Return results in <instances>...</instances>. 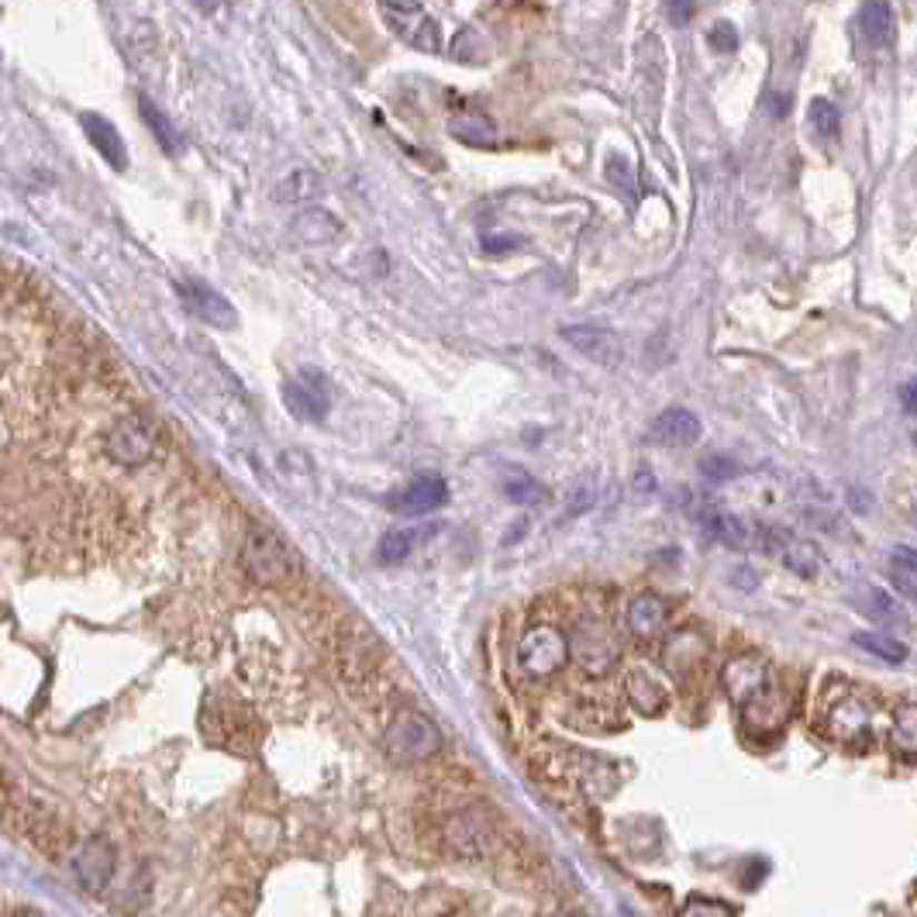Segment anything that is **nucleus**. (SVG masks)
<instances>
[{"label":"nucleus","mask_w":917,"mask_h":917,"mask_svg":"<svg viewBox=\"0 0 917 917\" xmlns=\"http://www.w3.org/2000/svg\"><path fill=\"white\" fill-rule=\"evenodd\" d=\"M103 455L118 470H142L159 455V432L146 414H118L103 432Z\"/></svg>","instance_id":"obj_1"},{"label":"nucleus","mask_w":917,"mask_h":917,"mask_svg":"<svg viewBox=\"0 0 917 917\" xmlns=\"http://www.w3.org/2000/svg\"><path fill=\"white\" fill-rule=\"evenodd\" d=\"M573 659V642L559 624H532L517 645V669L527 680H549Z\"/></svg>","instance_id":"obj_2"},{"label":"nucleus","mask_w":917,"mask_h":917,"mask_svg":"<svg viewBox=\"0 0 917 917\" xmlns=\"http://www.w3.org/2000/svg\"><path fill=\"white\" fill-rule=\"evenodd\" d=\"M383 746L397 762H425L442 752V734L428 714L404 708L391 718V724H386Z\"/></svg>","instance_id":"obj_3"},{"label":"nucleus","mask_w":917,"mask_h":917,"mask_svg":"<svg viewBox=\"0 0 917 917\" xmlns=\"http://www.w3.org/2000/svg\"><path fill=\"white\" fill-rule=\"evenodd\" d=\"M724 687L731 700L746 711L749 721H756L759 711H772V673L769 665L756 655H742L728 662L724 669Z\"/></svg>","instance_id":"obj_4"},{"label":"nucleus","mask_w":917,"mask_h":917,"mask_svg":"<svg viewBox=\"0 0 917 917\" xmlns=\"http://www.w3.org/2000/svg\"><path fill=\"white\" fill-rule=\"evenodd\" d=\"M241 570L259 586L284 583L290 576V552L269 527H253L241 542Z\"/></svg>","instance_id":"obj_5"},{"label":"nucleus","mask_w":917,"mask_h":917,"mask_svg":"<svg viewBox=\"0 0 917 917\" xmlns=\"http://www.w3.org/2000/svg\"><path fill=\"white\" fill-rule=\"evenodd\" d=\"M573 659L586 673H608L621 662V645L604 621H583L573 631Z\"/></svg>","instance_id":"obj_6"},{"label":"nucleus","mask_w":917,"mask_h":917,"mask_svg":"<svg viewBox=\"0 0 917 917\" xmlns=\"http://www.w3.org/2000/svg\"><path fill=\"white\" fill-rule=\"evenodd\" d=\"M284 404L294 417L300 421H325L328 407H332V391H328V376L322 369H300L284 383Z\"/></svg>","instance_id":"obj_7"},{"label":"nucleus","mask_w":917,"mask_h":917,"mask_svg":"<svg viewBox=\"0 0 917 917\" xmlns=\"http://www.w3.org/2000/svg\"><path fill=\"white\" fill-rule=\"evenodd\" d=\"M176 290H180V297H184V307L194 317H200L204 325L221 328V332H235L238 328V310L231 307V300L221 290L207 287L204 279H194V276L180 279V284H176Z\"/></svg>","instance_id":"obj_8"},{"label":"nucleus","mask_w":917,"mask_h":917,"mask_svg":"<svg viewBox=\"0 0 917 917\" xmlns=\"http://www.w3.org/2000/svg\"><path fill=\"white\" fill-rule=\"evenodd\" d=\"M559 338L573 345L583 359L596 363V366H608L614 369L621 359H624V342L618 332L611 328H601V325H562L559 328Z\"/></svg>","instance_id":"obj_9"},{"label":"nucleus","mask_w":917,"mask_h":917,"mask_svg":"<svg viewBox=\"0 0 917 917\" xmlns=\"http://www.w3.org/2000/svg\"><path fill=\"white\" fill-rule=\"evenodd\" d=\"M445 501H448V483L438 473H421L407 486L394 490L391 497H386V507L401 517H421L438 511Z\"/></svg>","instance_id":"obj_10"},{"label":"nucleus","mask_w":917,"mask_h":917,"mask_svg":"<svg viewBox=\"0 0 917 917\" xmlns=\"http://www.w3.org/2000/svg\"><path fill=\"white\" fill-rule=\"evenodd\" d=\"M73 876H77V884L87 890V894H103L111 884V876H115V849H111V841L108 838H87L80 845V852L73 859Z\"/></svg>","instance_id":"obj_11"},{"label":"nucleus","mask_w":917,"mask_h":917,"mask_svg":"<svg viewBox=\"0 0 917 917\" xmlns=\"http://www.w3.org/2000/svg\"><path fill=\"white\" fill-rule=\"evenodd\" d=\"M828 734L841 746H866L869 738V708L856 693L841 697L828 711Z\"/></svg>","instance_id":"obj_12"},{"label":"nucleus","mask_w":917,"mask_h":917,"mask_svg":"<svg viewBox=\"0 0 917 917\" xmlns=\"http://www.w3.org/2000/svg\"><path fill=\"white\" fill-rule=\"evenodd\" d=\"M700 417L687 407H669L662 411L655 421H652V442L665 445V448H687V445H697L700 442Z\"/></svg>","instance_id":"obj_13"},{"label":"nucleus","mask_w":917,"mask_h":917,"mask_svg":"<svg viewBox=\"0 0 917 917\" xmlns=\"http://www.w3.org/2000/svg\"><path fill=\"white\" fill-rule=\"evenodd\" d=\"M665 621H669V608H665V601H662L659 593H639V596H631V604H628V611H624V624H628V631H631L639 642L659 639L662 628H665Z\"/></svg>","instance_id":"obj_14"},{"label":"nucleus","mask_w":917,"mask_h":917,"mask_svg":"<svg viewBox=\"0 0 917 917\" xmlns=\"http://www.w3.org/2000/svg\"><path fill=\"white\" fill-rule=\"evenodd\" d=\"M772 555L780 559L790 573H797V576H803V580L818 576V570H821V549H818L815 542L800 539V535L783 532V527H780V535H776Z\"/></svg>","instance_id":"obj_15"},{"label":"nucleus","mask_w":917,"mask_h":917,"mask_svg":"<svg viewBox=\"0 0 917 917\" xmlns=\"http://www.w3.org/2000/svg\"><path fill=\"white\" fill-rule=\"evenodd\" d=\"M80 125H83V131H87V138H90V146L97 149V156L108 159V162L121 172V169L128 166V149H125V138L118 135L115 121L100 118V115H93V111H83V115H80Z\"/></svg>","instance_id":"obj_16"},{"label":"nucleus","mask_w":917,"mask_h":917,"mask_svg":"<svg viewBox=\"0 0 917 917\" xmlns=\"http://www.w3.org/2000/svg\"><path fill=\"white\" fill-rule=\"evenodd\" d=\"M322 194V176H317L310 166H297L290 169L284 180H276L273 187V200L276 204H304Z\"/></svg>","instance_id":"obj_17"},{"label":"nucleus","mask_w":917,"mask_h":917,"mask_svg":"<svg viewBox=\"0 0 917 917\" xmlns=\"http://www.w3.org/2000/svg\"><path fill=\"white\" fill-rule=\"evenodd\" d=\"M448 131L466 146H493L497 142V125H493L483 111L470 108V111H455L448 118Z\"/></svg>","instance_id":"obj_18"},{"label":"nucleus","mask_w":917,"mask_h":917,"mask_svg":"<svg viewBox=\"0 0 917 917\" xmlns=\"http://www.w3.org/2000/svg\"><path fill=\"white\" fill-rule=\"evenodd\" d=\"M859 611L866 618H872L876 624H884V628H904L907 624L897 596H890L887 590H879V586H869V583L859 593Z\"/></svg>","instance_id":"obj_19"},{"label":"nucleus","mask_w":917,"mask_h":917,"mask_svg":"<svg viewBox=\"0 0 917 917\" xmlns=\"http://www.w3.org/2000/svg\"><path fill=\"white\" fill-rule=\"evenodd\" d=\"M887 576H890L894 593L907 596V601H917V549L897 545L887 562Z\"/></svg>","instance_id":"obj_20"},{"label":"nucleus","mask_w":917,"mask_h":917,"mask_svg":"<svg viewBox=\"0 0 917 917\" xmlns=\"http://www.w3.org/2000/svg\"><path fill=\"white\" fill-rule=\"evenodd\" d=\"M432 532H435V527H391V532H386V535L379 539L376 555H379V562H401V559H407L421 542H425Z\"/></svg>","instance_id":"obj_21"},{"label":"nucleus","mask_w":917,"mask_h":917,"mask_svg":"<svg viewBox=\"0 0 917 917\" xmlns=\"http://www.w3.org/2000/svg\"><path fill=\"white\" fill-rule=\"evenodd\" d=\"M138 111H142V121L152 128V135H156V142L169 152V156H176L184 149V135L172 128V121L162 115V108H156V103L146 97V93H138Z\"/></svg>","instance_id":"obj_22"},{"label":"nucleus","mask_w":917,"mask_h":917,"mask_svg":"<svg viewBox=\"0 0 917 917\" xmlns=\"http://www.w3.org/2000/svg\"><path fill=\"white\" fill-rule=\"evenodd\" d=\"M890 746L904 759L917 756V703H900L890 721Z\"/></svg>","instance_id":"obj_23"},{"label":"nucleus","mask_w":917,"mask_h":917,"mask_svg":"<svg viewBox=\"0 0 917 917\" xmlns=\"http://www.w3.org/2000/svg\"><path fill=\"white\" fill-rule=\"evenodd\" d=\"M859 34L869 46H884L890 39V4L887 0H866L859 8Z\"/></svg>","instance_id":"obj_24"},{"label":"nucleus","mask_w":917,"mask_h":917,"mask_svg":"<svg viewBox=\"0 0 917 917\" xmlns=\"http://www.w3.org/2000/svg\"><path fill=\"white\" fill-rule=\"evenodd\" d=\"M379 11H383V21L391 24L397 34H404V39H411L414 28L428 18L425 11H421L417 0H379Z\"/></svg>","instance_id":"obj_25"},{"label":"nucleus","mask_w":917,"mask_h":917,"mask_svg":"<svg viewBox=\"0 0 917 917\" xmlns=\"http://www.w3.org/2000/svg\"><path fill=\"white\" fill-rule=\"evenodd\" d=\"M294 235H300L304 245H328L338 235V221L328 215V210H307V215H300V221L294 225Z\"/></svg>","instance_id":"obj_26"},{"label":"nucleus","mask_w":917,"mask_h":917,"mask_svg":"<svg viewBox=\"0 0 917 917\" xmlns=\"http://www.w3.org/2000/svg\"><path fill=\"white\" fill-rule=\"evenodd\" d=\"M852 642H856L862 652H869V655H876V659H884V662H894V665L907 659L904 642L890 639V634H884V631H856Z\"/></svg>","instance_id":"obj_27"},{"label":"nucleus","mask_w":917,"mask_h":917,"mask_svg":"<svg viewBox=\"0 0 917 917\" xmlns=\"http://www.w3.org/2000/svg\"><path fill=\"white\" fill-rule=\"evenodd\" d=\"M807 121H810V128H815L818 138H838V131H841V115H838V108H835L828 97L810 100Z\"/></svg>","instance_id":"obj_28"},{"label":"nucleus","mask_w":917,"mask_h":917,"mask_svg":"<svg viewBox=\"0 0 917 917\" xmlns=\"http://www.w3.org/2000/svg\"><path fill=\"white\" fill-rule=\"evenodd\" d=\"M504 493H507L511 504H542L545 501V486L527 473H507L504 476Z\"/></svg>","instance_id":"obj_29"},{"label":"nucleus","mask_w":917,"mask_h":917,"mask_svg":"<svg viewBox=\"0 0 917 917\" xmlns=\"http://www.w3.org/2000/svg\"><path fill=\"white\" fill-rule=\"evenodd\" d=\"M631 703L639 708L642 714H659L662 711V690L659 683H652L649 677H634L631 680Z\"/></svg>","instance_id":"obj_30"},{"label":"nucleus","mask_w":917,"mask_h":917,"mask_svg":"<svg viewBox=\"0 0 917 917\" xmlns=\"http://www.w3.org/2000/svg\"><path fill=\"white\" fill-rule=\"evenodd\" d=\"M738 473H742V466H738L731 455H703V458H700V476H708V480H714V483L734 480Z\"/></svg>","instance_id":"obj_31"},{"label":"nucleus","mask_w":917,"mask_h":917,"mask_svg":"<svg viewBox=\"0 0 917 917\" xmlns=\"http://www.w3.org/2000/svg\"><path fill=\"white\" fill-rule=\"evenodd\" d=\"M407 42H411L417 52H428V56L438 52V49H442V28H438V21H435V18H425V21H421V24L414 28V34H411Z\"/></svg>","instance_id":"obj_32"},{"label":"nucleus","mask_w":917,"mask_h":917,"mask_svg":"<svg viewBox=\"0 0 917 917\" xmlns=\"http://www.w3.org/2000/svg\"><path fill=\"white\" fill-rule=\"evenodd\" d=\"M604 180H608L611 187H618L621 194H631V187H634L631 162L621 159V156H608V162H604Z\"/></svg>","instance_id":"obj_33"},{"label":"nucleus","mask_w":917,"mask_h":917,"mask_svg":"<svg viewBox=\"0 0 917 917\" xmlns=\"http://www.w3.org/2000/svg\"><path fill=\"white\" fill-rule=\"evenodd\" d=\"M708 42H711L714 52H724V56L738 52V31H734V24H731V21H718V24L708 31Z\"/></svg>","instance_id":"obj_34"},{"label":"nucleus","mask_w":917,"mask_h":917,"mask_svg":"<svg viewBox=\"0 0 917 917\" xmlns=\"http://www.w3.org/2000/svg\"><path fill=\"white\" fill-rule=\"evenodd\" d=\"M665 14H669V21L683 28L697 14V0H665Z\"/></svg>","instance_id":"obj_35"},{"label":"nucleus","mask_w":917,"mask_h":917,"mask_svg":"<svg viewBox=\"0 0 917 917\" xmlns=\"http://www.w3.org/2000/svg\"><path fill=\"white\" fill-rule=\"evenodd\" d=\"M473 42H476V31H473V28H463V31L455 34V46H452L455 62H476V56H473Z\"/></svg>","instance_id":"obj_36"},{"label":"nucleus","mask_w":917,"mask_h":917,"mask_svg":"<svg viewBox=\"0 0 917 917\" xmlns=\"http://www.w3.org/2000/svg\"><path fill=\"white\" fill-rule=\"evenodd\" d=\"M728 910L724 907H714V904H703V900H693L687 910H683V917H724Z\"/></svg>","instance_id":"obj_37"},{"label":"nucleus","mask_w":917,"mask_h":917,"mask_svg":"<svg viewBox=\"0 0 917 917\" xmlns=\"http://www.w3.org/2000/svg\"><path fill=\"white\" fill-rule=\"evenodd\" d=\"M517 245H521V238H483L486 253H511V249H517Z\"/></svg>","instance_id":"obj_38"},{"label":"nucleus","mask_w":917,"mask_h":917,"mask_svg":"<svg viewBox=\"0 0 917 917\" xmlns=\"http://www.w3.org/2000/svg\"><path fill=\"white\" fill-rule=\"evenodd\" d=\"M904 407H907L910 414H917V379H910V383L904 386Z\"/></svg>","instance_id":"obj_39"},{"label":"nucleus","mask_w":917,"mask_h":917,"mask_svg":"<svg viewBox=\"0 0 917 917\" xmlns=\"http://www.w3.org/2000/svg\"><path fill=\"white\" fill-rule=\"evenodd\" d=\"M225 4H228V0H194V8L204 11V14H218Z\"/></svg>","instance_id":"obj_40"},{"label":"nucleus","mask_w":917,"mask_h":917,"mask_svg":"<svg viewBox=\"0 0 917 917\" xmlns=\"http://www.w3.org/2000/svg\"><path fill=\"white\" fill-rule=\"evenodd\" d=\"M562 917H586V914H562Z\"/></svg>","instance_id":"obj_41"},{"label":"nucleus","mask_w":917,"mask_h":917,"mask_svg":"<svg viewBox=\"0 0 917 917\" xmlns=\"http://www.w3.org/2000/svg\"><path fill=\"white\" fill-rule=\"evenodd\" d=\"M910 514H914V521H917V504H914V511H910Z\"/></svg>","instance_id":"obj_42"},{"label":"nucleus","mask_w":917,"mask_h":917,"mask_svg":"<svg viewBox=\"0 0 917 917\" xmlns=\"http://www.w3.org/2000/svg\"><path fill=\"white\" fill-rule=\"evenodd\" d=\"M21 917H39V914H21Z\"/></svg>","instance_id":"obj_43"},{"label":"nucleus","mask_w":917,"mask_h":917,"mask_svg":"<svg viewBox=\"0 0 917 917\" xmlns=\"http://www.w3.org/2000/svg\"><path fill=\"white\" fill-rule=\"evenodd\" d=\"M621 917H631V914H628V910H621Z\"/></svg>","instance_id":"obj_44"},{"label":"nucleus","mask_w":917,"mask_h":917,"mask_svg":"<svg viewBox=\"0 0 917 917\" xmlns=\"http://www.w3.org/2000/svg\"><path fill=\"white\" fill-rule=\"evenodd\" d=\"M914 448H917V432H914Z\"/></svg>","instance_id":"obj_45"}]
</instances>
